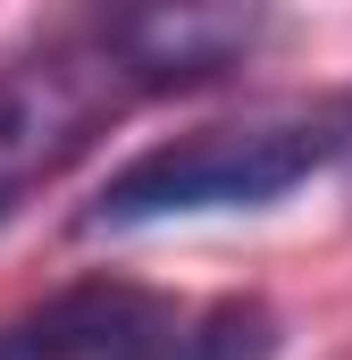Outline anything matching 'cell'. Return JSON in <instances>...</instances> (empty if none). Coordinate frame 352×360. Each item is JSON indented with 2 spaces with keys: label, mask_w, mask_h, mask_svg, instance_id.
<instances>
[{
  "label": "cell",
  "mask_w": 352,
  "mask_h": 360,
  "mask_svg": "<svg viewBox=\"0 0 352 360\" xmlns=\"http://www.w3.org/2000/svg\"><path fill=\"white\" fill-rule=\"evenodd\" d=\"M344 151L336 117L310 109H260L235 126H201L176 134L160 151L126 160L101 184V201L84 210V226H151V218H193V210H260L277 193H294L302 176H319Z\"/></svg>",
  "instance_id": "1"
},
{
  "label": "cell",
  "mask_w": 352,
  "mask_h": 360,
  "mask_svg": "<svg viewBox=\"0 0 352 360\" xmlns=\"http://www.w3.org/2000/svg\"><path fill=\"white\" fill-rule=\"evenodd\" d=\"M126 59L118 51H59V59H34V68H8L0 76V218L34 193V184H51L76 151H84L92 134L118 117V101H126Z\"/></svg>",
  "instance_id": "2"
},
{
  "label": "cell",
  "mask_w": 352,
  "mask_h": 360,
  "mask_svg": "<svg viewBox=\"0 0 352 360\" xmlns=\"http://www.w3.org/2000/svg\"><path fill=\"white\" fill-rule=\"evenodd\" d=\"M168 327L176 310L143 285H76V293L42 302L34 319H17L0 335V360H126Z\"/></svg>",
  "instance_id": "3"
},
{
  "label": "cell",
  "mask_w": 352,
  "mask_h": 360,
  "mask_svg": "<svg viewBox=\"0 0 352 360\" xmlns=\"http://www.w3.org/2000/svg\"><path fill=\"white\" fill-rule=\"evenodd\" d=\"M277 352V310L268 302H210L193 319H176L168 335H151L126 360H268Z\"/></svg>",
  "instance_id": "4"
}]
</instances>
